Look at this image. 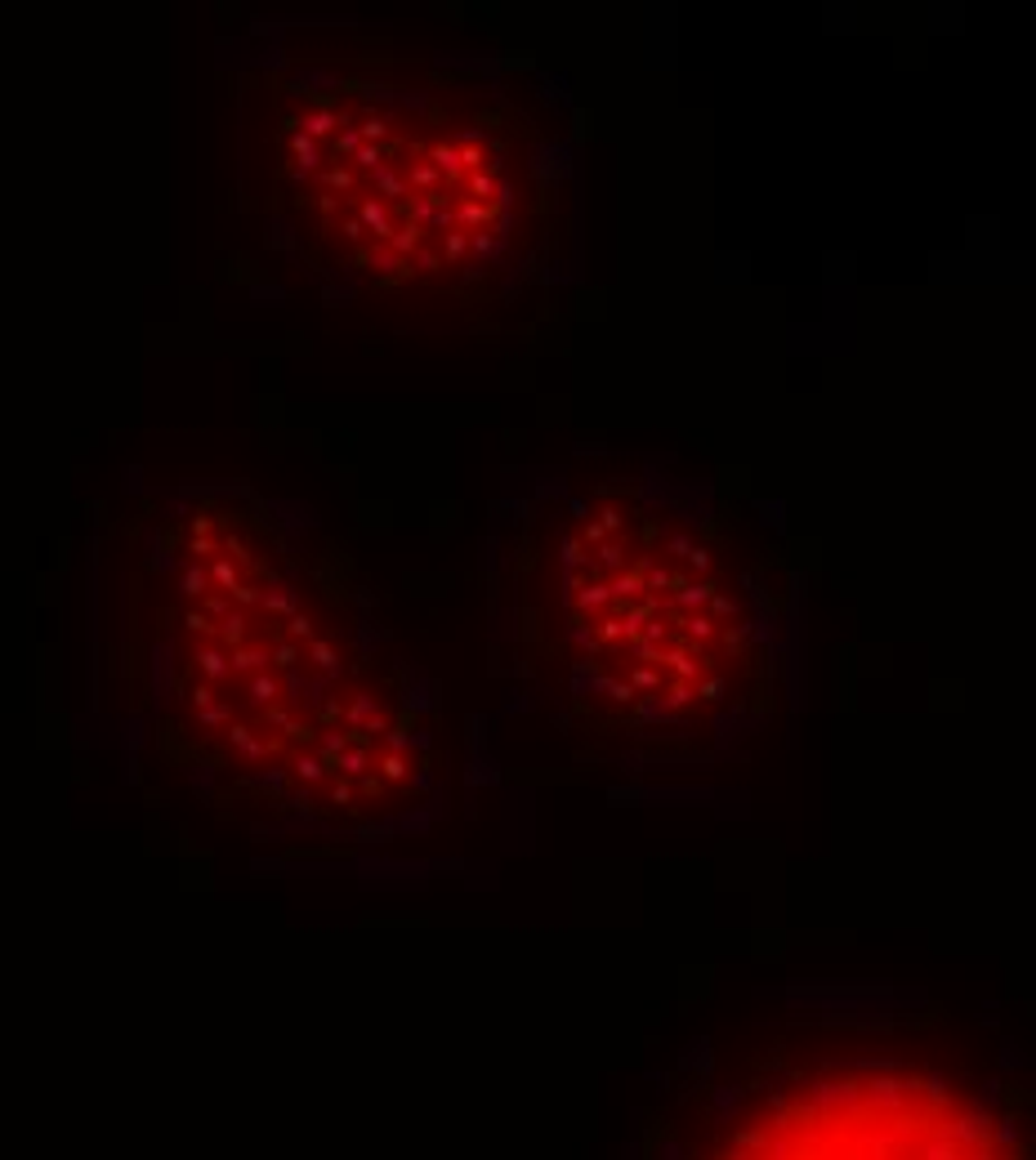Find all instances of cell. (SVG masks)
Masks as SVG:
<instances>
[{
    "label": "cell",
    "mask_w": 1036,
    "mask_h": 1160,
    "mask_svg": "<svg viewBox=\"0 0 1036 1160\" xmlns=\"http://www.w3.org/2000/svg\"><path fill=\"white\" fill-rule=\"evenodd\" d=\"M644 1134V1160H1028L1019 1089L978 1057L827 1031L666 1089Z\"/></svg>",
    "instance_id": "obj_1"
}]
</instances>
